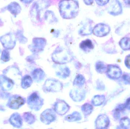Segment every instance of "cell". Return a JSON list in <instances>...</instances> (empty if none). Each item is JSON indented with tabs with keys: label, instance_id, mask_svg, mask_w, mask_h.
I'll return each instance as SVG.
<instances>
[{
	"label": "cell",
	"instance_id": "1",
	"mask_svg": "<svg viewBox=\"0 0 130 129\" xmlns=\"http://www.w3.org/2000/svg\"><path fill=\"white\" fill-rule=\"evenodd\" d=\"M59 8L61 16L64 19H72L78 13V3L73 0L62 1L59 3Z\"/></svg>",
	"mask_w": 130,
	"mask_h": 129
},
{
	"label": "cell",
	"instance_id": "23",
	"mask_svg": "<svg viewBox=\"0 0 130 129\" xmlns=\"http://www.w3.org/2000/svg\"><path fill=\"white\" fill-rule=\"evenodd\" d=\"M23 82V84L24 85V86L25 87H28L30 86L32 83V79L30 76H27L24 77Z\"/></svg>",
	"mask_w": 130,
	"mask_h": 129
},
{
	"label": "cell",
	"instance_id": "20",
	"mask_svg": "<svg viewBox=\"0 0 130 129\" xmlns=\"http://www.w3.org/2000/svg\"><path fill=\"white\" fill-rule=\"evenodd\" d=\"M96 69L97 71L100 73H103L107 70V67L104 63L101 62H98L96 63Z\"/></svg>",
	"mask_w": 130,
	"mask_h": 129
},
{
	"label": "cell",
	"instance_id": "7",
	"mask_svg": "<svg viewBox=\"0 0 130 129\" xmlns=\"http://www.w3.org/2000/svg\"><path fill=\"white\" fill-rule=\"evenodd\" d=\"M69 109V107L64 101L59 100L56 103L55 110L58 114L60 115L65 114Z\"/></svg>",
	"mask_w": 130,
	"mask_h": 129
},
{
	"label": "cell",
	"instance_id": "13",
	"mask_svg": "<svg viewBox=\"0 0 130 129\" xmlns=\"http://www.w3.org/2000/svg\"><path fill=\"white\" fill-rule=\"evenodd\" d=\"M80 47L83 50L87 51L93 48V44L91 40L87 39L81 42Z\"/></svg>",
	"mask_w": 130,
	"mask_h": 129
},
{
	"label": "cell",
	"instance_id": "11",
	"mask_svg": "<svg viewBox=\"0 0 130 129\" xmlns=\"http://www.w3.org/2000/svg\"><path fill=\"white\" fill-rule=\"evenodd\" d=\"M53 60L59 63H64L68 61V56L63 51H59L55 54L53 55Z\"/></svg>",
	"mask_w": 130,
	"mask_h": 129
},
{
	"label": "cell",
	"instance_id": "16",
	"mask_svg": "<svg viewBox=\"0 0 130 129\" xmlns=\"http://www.w3.org/2000/svg\"><path fill=\"white\" fill-rule=\"evenodd\" d=\"M33 75L34 80L37 82L41 81L44 77V73L42 70L39 69L34 71Z\"/></svg>",
	"mask_w": 130,
	"mask_h": 129
},
{
	"label": "cell",
	"instance_id": "15",
	"mask_svg": "<svg viewBox=\"0 0 130 129\" xmlns=\"http://www.w3.org/2000/svg\"><path fill=\"white\" fill-rule=\"evenodd\" d=\"M24 103V100L21 97H18L16 100H13L11 102V107L12 108H18L20 106L23 105Z\"/></svg>",
	"mask_w": 130,
	"mask_h": 129
},
{
	"label": "cell",
	"instance_id": "27",
	"mask_svg": "<svg viewBox=\"0 0 130 129\" xmlns=\"http://www.w3.org/2000/svg\"><path fill=\"white\" fill-rule=\"evenodd\" d=\"M125 107H126L129 110H130V98L127 101L126 104L125 105Z\"/></svg>",
	"mask_w": 130,
	"mask_h": 129
},
{
	"label": "cell",
	"instance_id": "10",
	"mask_svg": "<svg viewBox=\"0 0 130 129\" xmlns=\"http://www.w3.org/2000/svg\"><path fill=\"white\" fill-rule=\"evenodd\" d=\"M85 92L83 90L79 89H74L72 90L70 92L71 98L76 101H81L83 100L85 97Z\"/></svg>",
	"mask_w": 130,
	"mask_h": 129
},
{
	"label": "cell",
	"instance_id": "26",
	"mask_svg": "<svg viewBox=\"0 0 130 129\" xmlns=\"http://www.w3.org/2000/svg\"><path fill=\"white\" fill-rule=\"evenodd\" d=\"M85 3L87 5H91L93 3V0H83Z\"/></svg>",
	"mask_w": 130,
	"mask_h": 129
},
{
	"label": "cell",
	"instance_id": "12",
	"mask_svg": "<svg viewBox=\"0 0 130 129\" xmlns=\"http://www.w3.org/2000/svg\"><path fill=\"white\" fill-rule=\"evenodd\" d=\"M8 9L12 14L15 16L19 14L21 10L20 6L16 2H13L10 4L8 7Z\"/></svg>",
	"mask_w": 130,
	"mask_h": 129
},
{
	"label": "cell",
	"instance_id": "21",
	"mask_svg": "<svg viewBox=\"0 0 130 129\" xmlns=\"http://www.w3.org/2000/svg\"><path fill=\"white\" fill-rule=\"evenodd\" d=\"M120 45L121 47L124 50H127L130 49V41L128 39L124 38L121 40L120 42Z\"/></svg>",
	"mask_w": 130,
	"mask_h": 129
},
{
	"label": "cell",
	"instance_id": "3",
	"mask_svg": "<svg viewBox=\"0 0 130 129\" xmlns=\"http://www.w3.org/2000/svg\"><path fill=\"white\" fill-rule=\"evenodd\" d=\"M28 104L31 106L32 108L38 110L42 106L43 101L37 94L34 93L32 94L29 97Z\"/></svg>",
	"mask_w": 130,
	"mask_h": 129
},
{
	"label": "cell",
	"instance_id": "24",
	"mask_svg": "<svg viewBox=\"0 0 130 129\" xmlns=\"http://www.w3.org/2000/svg\"><path fill=\"white\" fill-rule=\"evenodd\" d=\"M98 4L100 5H105L108 2V0H95Z\"/></svg>",
	"mask_w": 130,
	"mask_h": 129
},
{
	"label": "cell",
	"instance_id": "28",
	"mask_svg": "<svg viewBox=\"0 0 130 129\" xmlns=\"http://www.w3.org/2000/svg\"><path fill=\"white\" fill-rule=\"evenodd\" d=\"M33 0H21L23 3H25V4H29L32 2Z\"/></svg>",
	"mask_w": 130,
	"mask_h": 129
},
{
	"label": "cell",
	"instance_id": "22",
	"mask_svg": "<svg viewBox=\"0 0 130 129\" xmlns=\"http://www.w3.org/2000/svg\"><path fill=\"white\" fill-rule=\"evenodd\" d=\"M120 124L124 128H128L130 126V120L127 118H123L121 120Z\"/></svg>",
	"mask_w": 130,
	"mask_h": 129
},
{
	"label": "cell",
	"instance_id": "6",
	"mask_svg": "<svg viewBox=\"0 0 130 129\" xmlns=\"http://www.w3.org/2000/svg\"><path fill=\"white\" fill-rule=\"evenodd\" d=\"M107 73L110 78L117 79L122 74L121 70L118 67L114 65H108L107 69Z\"/></svg>",
	"mask_w": 130,
	"mask_h": 129
},
{
	"label": "cell",
	"instance_id": "17",
	"mask_svg": "<svg viewBox=\"0 0 130 129\" xmlns=\"http://www.w3.org/2000/svg\"><path fill=\"white\" fill-rule=\"evenodd\" d=\"M104 100L105 97L103 95H96L93 98L92 101L95 106H99L104 103Z\"/></svg>",
	"mask_w": 130,
	"mask_h": 129
},
{
	"label": "cell",
	"instance_id": "5",
	"mask_svg": "<svg viewBox=\"0 0 130 129\" xmlns=\"http://www.w3.org/2000/svg\"><path fill=\"white\" fill-rule=\"evenodd\" d=\"M0 41L5 48H12L15 44V37L12 34H6L0 38Z\"/></svg>",
	"mask_w": 130,
	"mask_h": 129
},
{
	"label": "cell",
	"instance_id": "18",
	"mask_svg": "<svg viewBox=\"0 0 130 129\" xmlns=\"http://www.w3.org/2000/svg\"><path fill=\"white\" fill-rule=\"evenodd\" d=\"M82 111L85 116L89 115L93 110V107L89 104H86L83 105L82 108Z\"/></svg>",
	"mask_w": 130,
	"mask_h": 129
},
{
	"label": "cell",
	"instance_id": "14",
	"mask_svg": "<svg viewBox=\"0 0 130 129\" xmlns=\"http://www.w3.org/2000/svg\"><path fill=\"white\" fill-rule=\"evenodd\" d=\"M81 119V115L76 112H74L72 114L68 115L65 118V119L69 122L77 121Z\"/></svg>",
	"mask_w": 130,
	"mask_h": 129
},
{
	"label": "cell",
	"instance_id": "9",
	"mask_svg": "<svg viewBox=\"0 0 130 129\" xmlns=\"http://www.w3.org/2000/svg\"><path fill=\"white\" fill-rule=\"evenodd\" d=\"M109 32V29L104 24L97 25L93 29L94 34L96 36H103L105 35Z\"/></svg>",
	"mask_w": 130,
	"mask_h": 129
},
{
	"label": "cell",
	"instance_id": "4",
	"mask_svg": "<svg viewBox=\"0 0 130 129\" xmlns=\"http://www.w3.org/2000/svg\"><path fill=\"white\" fill-rule=\"evenodd\" d=\"M56 119L55 112L51 109H48L44 111L40 116L41 121L46 124H49Z\"/></svg>",
	"mask_w": 130,
	"mask_h": 129
},
{
	"label": "cell",
	"instance_id": "2",
	"mask_svg": "<svg viewBox=\"0 0 130 129\" xmlns=\"http://www.w3.org/2000/svg\"><path fill=\"white\" fill-rule=\"evenodd\" d=\"M44 89L47 92H56L62 89V85L60 82L53 79H48L46 81Z\"/></svg>",
	"mask_w": 130,
	"mask_h": 129
},
{
	"label": "cell",
	"instance_id": "8",
	"mask_svg": "<svg viewBox=\"0 0 130 129\" xmlns=\"http://www.w3.org/2000/svg\"><path fill=\"white\" fill-rule=\"evenodd\" d=\"M109 124V119L105 115L99 116L95 122L96 128L98 129L105 128L108 126Z\"/></svg>",
	"mask_w": 130,
	"mask_h": 129
},
{
	"label": "cell",
	"instance_id": "25",
	"mask_svg": "<svg viewBox=\"0 0 130 129\" xmlns=\"http://www.w3.org/2000/svg\"><path fill=\"white\" fill-rule=\"evenodd\" d=\"M125 64L128 68L130 69V55L127 56L125 60Z\"/></svg>",
	"mask_w": 130,
	"mask_h": 129
},
{
	"label": "cell",
	"instance_id": "19",
	"mask_svg": "<svg viewBox=\"0 0 130 129\" xmlns=\"http://www.w3.org/2000/svg\"><path fill=\"white\" fill-rule=\"evenodd\" d=\"M85 82V79L82 75H78L76 76L74 82V85L78 86H82Z\"/></svg>",
	"mask_w": 130,
	"mask_h": 129
}]
</instances>
